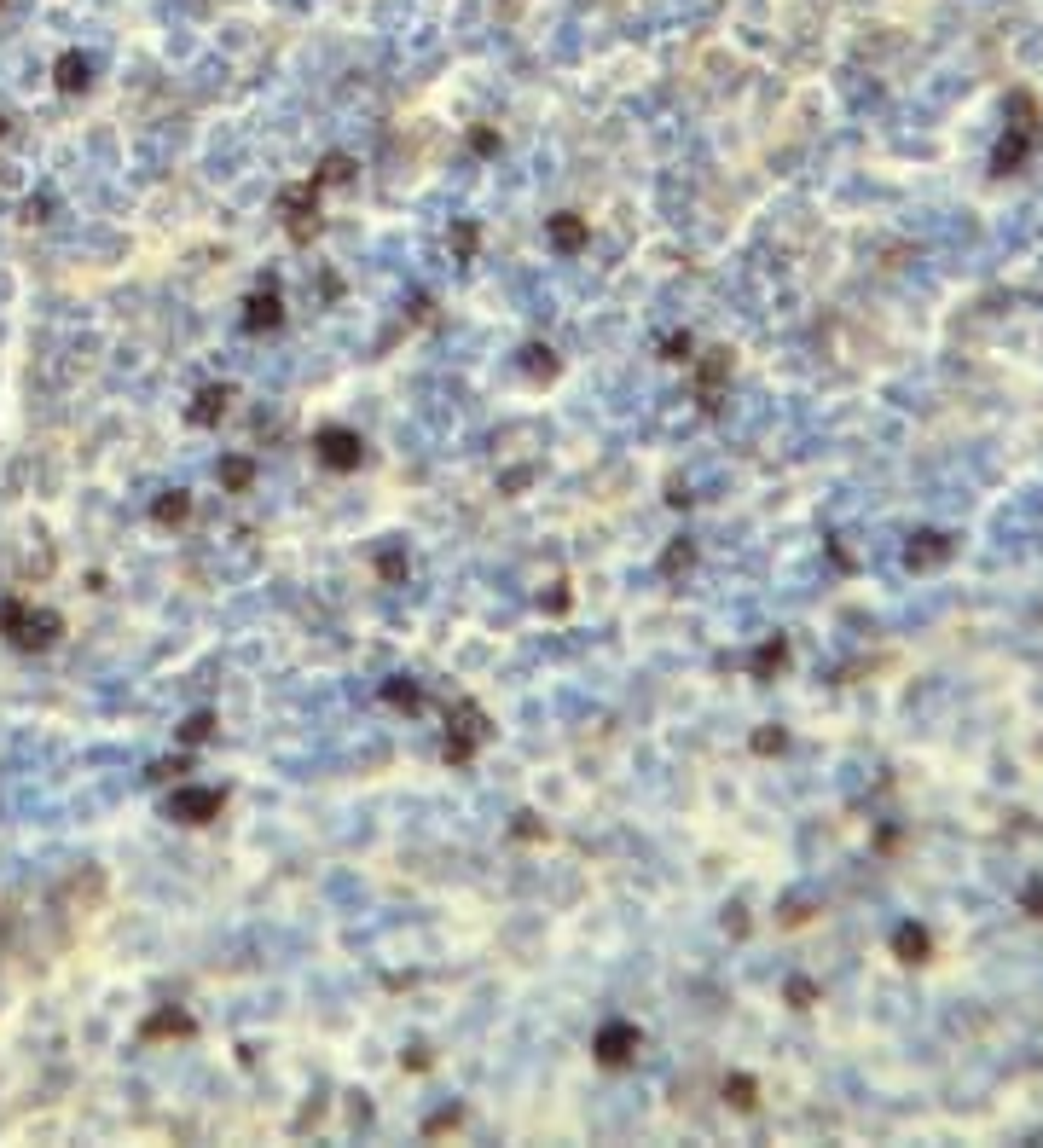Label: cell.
Returning <instances> with one entry per match:
<instances>
[{
  "instance_id": "1",
  "label": "cell",
  "mask_w": 1043,
  "mask_h": 1148,
  "mask_svg": "<svg viewBox=\"0 0 1043 1148\" xmlns=\"http://www.w3.org/2000/svg\"><path fill=\"white\" fill-rule=\"evenodd\" d=\"M319 459L348 470V464H360V441L348 436V429H325V436H319Z\"/></svg>"
},
{
  "instance_id": "2",
  "label": "cell",
  "mask_w": 1043,
  "mask_h": 1148,
  "mask_svg": "<svg viewBox=\"0 0 1043 1148\" xmlns=\"http://www.w3.org/2000/svg\"><path fill=\"white\" fill-rule=\"evenodd\" d=\"M58 88H64V93L87 88V64H81V58H64V64H58Z\"/></svg>"
}]
</instances>
